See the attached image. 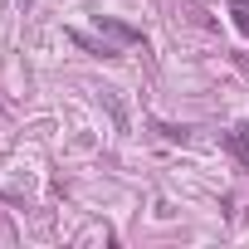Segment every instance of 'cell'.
<instances>
[{"label":"cell","instance_id":"cell-1","mask_svg":"<svg viewBox=\"0 0 249 249\" xmlns=\"http://www.w3.org/2000/svg\"><path fill=\"white\" fill-rule=\"evenodd\" d=\"M230 147H234V152H239V157L249 161V122H239V127L230 132Z\"/></svg>","mask_w":249,"mask_h":249},{"label":"cell","instance_id":"cell-2","mask_svg":"<svg viewBox=\"0 0 249 249\" xmlns=\"http://www.w3.org/2000/svg\"><path fill=\"white\" fill-rule=\"evenodd\" d=\"M98 25H103L107 35H117V39H127V44H132V39H142L137 30H127V25H117V20H103V15H98Z\"/></svg>","mask_w":249,"mask_h":249},{"label":"cell","instance_id":"cell-3","mask_svg":"<svg viewBox=\"0 0 249 249\" xmlns=\"http://www.w3.org/2000/svg\"><path fill=\"white\" fill-rule=\"evenodd\" d=\"M230 10H234V25H239V35H249V0H230Z\"/></svg>","mask_w":249,"mask_h":249}]
</instances>
